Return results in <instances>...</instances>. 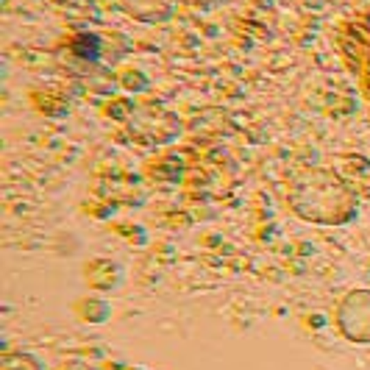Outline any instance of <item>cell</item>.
<instances>
[{
    "instance_id": "1",
    "label": "cell",
    "mask_w": 370,
    "mask_h": 370,
    "mask_svg": "<svg viewBox=\"0 0 370 370\" xmlns=\"http://www.w3.org/2000/svg\"><path fill=\"white\" fill-rule=\"evenodd\" d=\"M290 207L301 220L343 226L356 215V195L337 173L309 168L290 181Z\"/></svg>"
},
{
    "instance_id": "4",
    "label": "cell",
    "mask_w": 370,
    "mask_h": 370,
    "mask_svg": "<svg viewBox=\"0 0 370 370\" xmlns=\"http://www.w3.org/2000/svg\"><path fill=\"white\" fill-rule=\"evenodd\" d=\"M0 370H42V365L31 354H6L0 359Z\"/></svg>"
},
{
    "instance_id": "2",
    "label": "cell",
    "mask_w": 370,
    "mask_h": 370,
    "mask_svg": "<svg viewBox=\"0 0 370 370\" xmlns=\"http://www.w3.org/2000/svg\"><path fill=\"white\" fill-rule=\"evenodd\" d=\"M337 328L348 343H370V290H354L337 306Z\"/></svg>"
},
{
    "instance_id": "5",
    "label": "cell",
    "mask_w": 370,
    "mask_h": 370,
    "mask_svg": "<svg viewBox=\"0 0 370 370\" xmlns=\"http://www.w3.org/2000/svg\"><path fill=\"white\" fill-rule=\"evenodd\" d=\"M78 312H81V317L84 320H90V323H103L109 315H111V309H109V304H103V301H84L78 306Z\"/></svg>"
},
{
    "instance_id": "3",
    "label": "cell",
    "mask_w": 370,
    "mask_h": 370,
    "mask_svg": "<svg viewBox=\"0 0 370 370\" xmlns=\"http://www.w3.org/2000/svg\"><path fill=\"white\" fill-rule=\"evenodd\" d=\"M340 51L351 72L362 81V90L370 98V25L348 23L340 31Z\"/></svg>"
}]
</instances>
